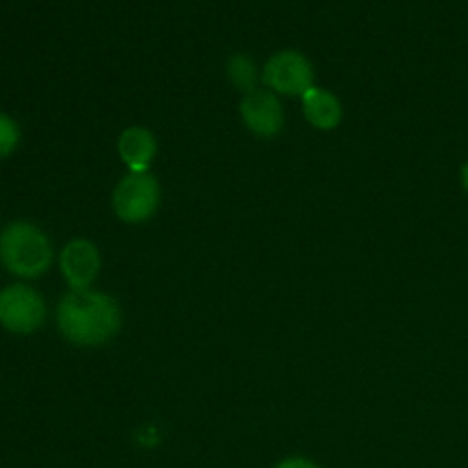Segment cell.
<instances>
[{"mask_svg": "<svg viewBox=\"0 0 468 468\" xmlns=\"http://www.w3.org/2000/svg\"><path fill=\"white\" fill-rule=\"evenodd\" d=\"M121 307L106 292L82 289L66 292L57 305L60 335L82 347L102 346L121 329Z\"/></svg>", "mask_w": 468, "mask_h": 468, "instance_id": "cell-1", "label": "cell"}, {"mask_svg": "<svg viewBox=\"0 0 468 468\" xmlns=\"http://www.w3.org/2000/svg\"><path fill=\"white\" fill-rule=\"evenodd\" d=\"M53 261L49 236L35 223L15 219L0 230V263L18 278H38Z\"/></svg>", "mask_w": 468, "mask_h": 468, "instance_id": "cell-2", "label": "cell"}, {"mask_svg": "<svg viewBox=\"0 0 468 468\" xmlns=\"http://www.w3.org/2000/svg\"><path fill=\"white\" fill-rule=\"evenodd\" d=\"M161 203V186L150 172L124 174L112 192L113 214L128 225H139L152 219Z\"/></svg>", "mask_w": 468, "mask_h": 468, "instance_id": "cell-3", "label": "cell"}, {"mask_svg": "<svg viewBox=\"0 0 468 468\" xmlns=\"http://www.w3.org/2000/svg\"><path fill=\"white\" fill-rule=\"evenodd\" d=\"M261 82L276 95L302 97L314 86V69L303 53L282 49L272 53L263 64Z\"/></svg>", "mask_w": 468, "mask_h": 468, "instance_id": "cell-4", "label": "cell"}, {"mask_svg": "<svg viewBox=\"0 0 468 468\" xmlns=\"http://www.w3.org/2000/svg\"><path fill=\"white\" fill-rule=\"evenodd\" d=\"M42 294L26 283H11L0 289V324L11 333L29 335L46 320Z\"/></svg>", "mask_w": 468, "mask_h": 468, "instance_id": "cell-5", "label": "cell"}, {"mask_svg": "<svg viewBox=\"0 0 468 468\" xmlns=\"http://www.w3.org/2000/svg\"><path fill=\"white\" fill-rule=\"evenodd\" d=\"M239 115L245 128L261 139L276 137L285 124L283 106L278 95L271 90H252L243 93L239 102Z\"/></svg>", "mask_w": 468, "mask_h": 468, "instance_id": "cell-6", "label": "cell"}, {"mask_svg": "<svg viewBox=\"0 0 468 468\" xmlns=\"http://www.w3.org/2000/svg\"><path fill=\"white\" fill-rule=\"evenodd\" d=\"M58 267L71 291L90 289L101 269V252L91 239L73 238L62 247Z\"/></svg>", "mask_w": 468, "mask_h": 468, "instance_id": "cell-7", "label": "cell"}, {"mask_svg": "<svg viewBox=\"0 0 468 468\" xmlns=\"http://www.w3.org/2000/svg\"><path fill=\"white\" fill-rule=\"evenodd\" d=\"M117 154L128 172H148L157 154V139L150 128L132 124L119 133Z\"/></svg>", "mask_w": 468, "mask_h": 468, "instance_id": "cell-8", "label": "cell"}, {"mask_svg": "<svg viewBox=\"0 0 468 468\" xmlns=\"http://www.w3.org/2000/svg\"><path fill=\"white\" fill-rule=\"evenodd\" d=\"M300 99H302L303 117L313 128L322 132H331L340 124L344 112L338 97L333 91L313 86Z\"/></svg>", "mask_w": 468, "mask_h": 468, "instance_id": "cell-9", "label": "cell"}, {"mask_svg": "<svg viewBox=\"0 0 468 468\" xmlns=\"http://www.w3.org/2000/svg\"><path fill=\"white\" fill-rule=\"evenodd\" d=\"M225 71L229 77V82L243 91L249 93L252 90H256V82H258V69H256V62L252 60L250 55L247 53H232L225 64Z\"/></svg>", "mask_w": 468, "mask_h": 468, "instance_id": "cell-10", "label": "cell"}, {"mask_svg": "<svg viewBox=\"0 0 468 468\" xmlns=\"http://www.w3.org/2000/svg\"><path fill=\"white\" fill-rule=\"evenodd\" d=\"M22 130L18 122L11 115L0 112V159L9 157L18 148Z\"/></svg>", "mask_w": 468, "mask_h": 468, "instance_id": "cell-11", "label": "cell"}, {"mask_svg": "<svg viewBox=\"0 0 468 468\" xmlns=\"http://www.w3.org/2000/svg\"><path fill=\"white\" fill-rule=\"evenodd\" d=\"M272 468H322L318 463H314L309 457L303 455H291L282 461H278Z\"/></svg>", "mask_w": 468, "mask_h": 468, "instance_id": "cell-12", "label": "cell"}, {"mask_svg": "<svg viewBox=\"0 0 468 468\" xmlns=\"http://www.w3.org/2000/svg\"><path fill=\"white\" fill-rule=\"evenodd\" d=\"M461 185H463L464 192L468 194V161H464L461 166Z\"/></svg>", "mask_w": 468, "mask_h": 468, "instance_id": "cell-13", "label": "cell"}]
</instances>
